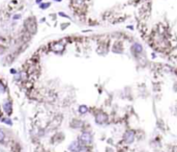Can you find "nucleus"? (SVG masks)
Returning <instances> with one entry per match:
<instances>
[{"label": "nucleus", "mask_w": 177, "mask_h": 152, "mask_svg": "<svg viewBox=\"0 0 177 152\" xmlns=\"http://www.w3.org/2000/svg\"><path fill=\"white\" fill-rule=\"evenodd\" d=\"M92 135L89 131H83L78 138V142L81 144V146H88L92 144Z\"/></svg>", "instance_id": "obj_1"}, {"label": "nucleus", "mask_w": 177, "mask_h": 152, "mask_svg": "<svg viewBox=\"0 0 177 152\" xmlns=\"http://www.w3.org/2000/svg\"><path fill=\"white\" fill-rule=\"evenodd\" d=\"M136 139V132L134 130H126L123 135V142L125 144H133Z\"/></svg>", "instance_id": "obj_2"}, {"label": "nucleus", "mask_w": 177, "mask_h": 152, "mask_svg": "<svg viewBox=\"0 0 177 152\" xmlns=\"http://www.w3.org/2000/svg\"><path fill=\"white\" fill-rule=\"evenodd\" d=\"M108 120H109V117H108V115L104 112H98L97 114L95 115V122L100 125L106 124Z\"/></svg>", "instance_id": "obj_3"}, {"label": "nucleus", "mask_w": 177, "mask_h": 152, "mask_svg": "<svg viewBox=\"0 0 177 152\" xmlns=\"http://www.w3.org/2000/svg\"><path fill=\"white\" fill-rule=\"evenodd\" d=\"M80 147H81L80 143L78 141H75V142H71V145L68 146V150H70L71 152H77L80 149Z\"/></svg>", "instance_id": "obj_4"}, {"label": "nucleus", "mask_w": 177, "mask_h": 152, "mask_svg": "<svg viewBox=\"0 0 177 152\" xmlns=\"http://www.w3.org/2000/svg\"><path fill=\"white\" fill-rule=\"evenodd\" d=\"M131 51H133L134 53H137V54H140V53H142L143 51V48H142V46L140 45V44H134L133 47H131Z\"/></svg>", "instance_id": "obj_5"}, {"label": "nucleus", "mask_w": 177, "mask_h": 152, "mask_svg": "<svg viewBox=\"0 0 177 152\" xmlns=\"http://www.w3.org/2000/svg\"><path fill=\"white\" fill-rule=\"evenodd\" d=\"M3 108H4V112L6 113V114L10 115V113H11V103L8 102V101H5V102L3 103Z\"/></svg>", "instance_id": "obj_6"}, {"label": "nucleus", "mask_w": 177, "mask_h": 152, "mask_svg": "<svg viewBox=\"0 0 177 152\" xmlns=\"http://www.w3.org/2000/svg\"><path fill=\"white\" fill-rule=\"evenodd\" d=\"M89 109H88V107H87L86 105H81L79 107V113L81 115H84V114H86L87 112H88Z\"/></svg>", "instance_id": "obj_7"}, {"label": "nucleus", "mask_w": 177, "mask_h": 152, "mask_svg": "<svg viewBox=\"0 0 177 152\" xmlns=\"http://www.w3.org/2000/svg\"><path fill=\"white\" fill-rule=\"evenodd\" d=\"M77 152H90V149L87 147V146H81L80 149Z\"/></svg>", "instance_id": "obj_8"}, {"label": "nucleus", "mask_w": 177, "mask_h": 152, "mask_svg": "<svg viewBox=\"0 0 177 152\" xmlns=\"http://www.w3.org/2000/svg\"><path fill=\"white\" fill-rule=\"evenodd\" d=\"M4 138H5V133H4V131H3L2 129H0V142L3 141Z\"/></svg>", "instance_id": "obj_9"}, {"label": "nucleus", "mask_w": 177, "mask_h": 152, "mask_svg": "<svg viewBox=\"0 0 177 152\" xmlns=\"http://www.w3.org/2000/svg\"><path fill=\"white\" fill-rule=\"evenodd\" d=\"M49 5H50V3H48V4H45V5H40V8H46V7H48V6H49Z\"/></svg>", "instance_id": "obj_10"}, {"label": "nucleus", "mask_w": 177, "mask_h": 152, "mask_svg": "<svg viewBox=\"0 0 177 152\" xmlns=\"http://www.w3.org/2000/svg\"><path fill=\"white\" fill-rule=\"evenodd\" d=\"M41 0H36V3H38V2H40Z\"/></svg>", "instance_id": "obj_11"}, {"label": "nucleus", "mask_w": 177, "mask_h": 152, "mask_svg": "<svg viewBox=\"0 0 177 152\" xmlns=\"http://www.w3.org/2000/svg\"><path fill=\"white\" fill-rule=\"evenodd\" d=\"M59 1H60V0H59Z\"/></svg>", "instance_id": "obj_12"}]
</instances>
